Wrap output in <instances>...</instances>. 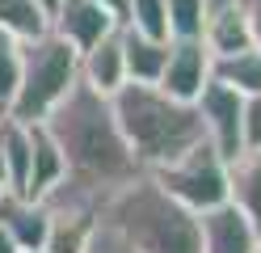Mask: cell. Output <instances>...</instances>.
<instances>
[{"label": "cell", "mask_w": 261, "mask_h": 253, "mask_svg": "<svg viewBox=\"0 0 261 253\" xmlns=\"http://www.w3.org/2000/svg\"><path fill=\"white\" fill-rule=\"evenodd\" d=\"M51 30V13L38 0H0V34L17 42H34Z\"/></svg>", "instance_id": "cell-17"}, {"label": "cell", "mask_w": 261, "mask_h": 253, "mask_svg": "<svg viewBox=\"0 0 261 253\" xmlns=\"http://www.w3.org/2000/svg\"><path fill=\"white\" fill-rule=\"evenodd\" d=\"M25 127H30V144H34V156H30V181H25V198H30V202H42V198L63 181L68 165H63V152H59V144L51 140V131H46L42 123H25Z\"/></svg>", "instance_id": "cell-13"}, {"label": "cell", "mask_w": 261, "mask_h": 253, "mask_svg": "<svg viewBox=\"0 0 261 253\" xmlns=\"http://www.w3.org/2000/svg\"><path fill=\"white\" fill-rule=\"evenodd\" d=\"M261 148V97H244L240 110V152Z\"/></svg>", "instance_id": "cell-21"}, {"label": "cell", "mask_w": 261, "mask_h": 253, "mask_svg": "<svg viewBox=\"0 0 261 253\" xmlns=\"http://www.w3.org/2000/svg\"><path fill=\"white\" fill-rule=\"evenodd\" d=\"M80 80L93 93L114 97L126 84V59H122V26L106 34L101 42H93L89 51H80Z\"/></svg>", "instance_id": "cell-11"}, {"label": "cell", "mask_w": 261, "mask_h": 253, "mask_svg": "<svg viewBox=\"0 0 261 253\" xmlns=\"http://www.w3.org/2000/svg\"><path fill=\"white\" fill-rule=\"evenodd\" d=\"M0 253H21V249H17V245H13V236H9V232H5V228H0Z\"/></svg>", "instance_id": "cell-23"}, {"label": "cell", "mask_w": 261, "mask_h": 253, "mask_svg": "<svg viewBox=\"0 0 261 253\" xmlns=\"http://www.w3.org/2000/svg\"><path fill=\"white\" fill-rule=\"evenodd\" d=\"M232 5H244V0H206L211 13H215V9H232Z\"/></svg>", "instance_id": "cell-24"}, {"label": "cell", "mask_w": 261, "mask_h": 253, "mask_svg": "<svg viewBox=\"0 0 261 253\" xmlns=\"http://www.w3.org/2000/svg\"><path fill=\"white\" fill-rule=\"evenodd\" d=\"M42 127L51 131L68 165L63 181L42 202H80V207L101 211L106 198H114L126 181L143 173L118 131L110 97L93 93L85 80L72 84V93L42 118Z\"/></svg>", "instance_id": "cell-1"}, {"label": "cell", "mask_w": 261, "mask_h": 253, "mask_svg": "<svg viewBox=\"0 0 261 253\" xmlns=\"http://www.w3.org/2000/svg\"><path fill=\"white\" fill-rule=\"evenodd\" d=\"M202 42H206V51H211V59L249 51V47H253V30H249V17H244V5L215 9V13H211L206 26H202Z\"/></svg>", "instance_id": "cell-14"}, {"label": "cell", "mask_w": 261, "mask_h": 253, "mask_svg": "<svg viewBox=\"0 0 261 253\" xmlns=\"http://www.w3.org/2000/svg\"><path fill=\"white\" fill-rule=\"evenodd\" d=\"M114 118H118V131L130 148V156L143 173L177 160L181 152H190L202 135V118L190 101H177L156 84H122L118 93L110 97Z\"/></svg>", "instance_id": "cell-2"}, {"label": "cell", "mask_w": 261, "mask_h": 253, "mask_svg": "<svg viewBox=\"0 0 261 253\" xmlns=\"http://www.w3.org/2000/svg\"><path fill=\"white\" fill-rule=\"evenodd\" d=\"M30 253H42V249H30Z\"/></svg>", "instance_id": "cell-28"}, {"label": "cell", "mask_w": 261, "mask_h": 253, "mask_svg": "<svg viewBox=\"0 0 261 253\" xmlns=\"http://www.w3.org/2000/svg\"><path fill=\"white\" fill-rule=\"evenodd\" d=\"M211 51L202 38H169V55H165V67H160V80L156 89H165L169 97L177 101H190L202 93V84L211 80Z\"/></svg>", "instance_id": "cell-7"}, {"label": "cell", "mask_w": 261, "mask_h": 253, "mask_svg": "<svg viewBox=\"0 0 261 253\" xmlns=\"http://www.w3.org/2000/svg\"><path fill=\"white\" fill-rule=\"evenodd\" d=\"M227 202L261 232V148L227 160Z\"/></svg>", "instance_id": "cell-12"}, {"label": "cell", "mask_w": 261, "mask_h": 253, "mask_svg": "<svg viewBox=\"0 0 261 253\" xmlns=\"http://www.w3.org/2000/svg\"><path fill=\"white\" fill-rule=\"evenodd\" d=\"M76 80H80V51L72 42H63L55 30H46L42 38L21 47V76H17V93H13L5 118L42 123L72 93Z\"/></svg>", "instance_id": "cell-4"}, {"label": "cell", "mask_w": 261, "mask_h": 253, "mask_svg": "<svg viewBox=\"0 0 261 253\" xmlns=\"http://www.w3.org/2000/svg\"><path fill=\"white\" fill-rule=\"evenodd\" d=\"M206 0H165V21H169V38H202L206 26Z\"/></svg>", "instance_id": "cell-19"}, {"label": "cell", "mask_w": 261, "mask_h": 253, "mask_svg": "<svg viewBox=\"0 0 261 253\" xmlns=\"http://www.w3.org/2000/svg\"><path fill=\"white\" fill-rule=\"evenodd\" d=\"M0 186H5V165H0Z\"/></svg>", "instance_id": "cell-26"}, {"label": "cell", "mask_w": 261, "mask_h": 253, "mask_svg": "<svg viewBox=\"0 0 261 253\" xmlns=\"http://www.w3.org/2000/svg\"><path fill=\"white\" fill-rule=\"evenodd\" d=\"M46 207V245L42 253H85L97 228V211L80 202H42Z\"/></svg>", "instance_id": "cell-10"}, {"label": "cell", "mask_w": 261, "mask_h": 253, "mask_svg": "<svg viewBox=\"0 0 261 253\" xmlns=\"http://www.w3.org/2000/svg\"><path fill=\"white\" fill-rule=\"evenodd\" d=\"M21 47L17 38H9V34H0V118H5L13 93H17V76H21Z\"/></svg>", "instance_id": "cell-20"}, {"label": "cell", "mask_w": 261, "mask_h": 253, "mask_svg": "<svg viewBox=\"0 0 261 253\" xmlns=\"http://www.w3.org/2000/svg\"><path fill=\"white\" fill-rule=\"evenodd\" d=\"M152 181L169 198H177L181 207H190L194 215L206 211V207L227 202V160L211 148V140H198L177 160L152 169Z\"/></svg>", "instance_id": "cell-5"}, {"label": "cell", "mask_w": 261, "mask_h": 253, "mask_svg": "<svg viewBox=\"0 0 261 253\" xmlns=\"http://www.w3.org/2000/svg\"><path fill=\"white\" fill-rule=\"evenodd\" d=\"M194 110L202 118V135L211 140V148H215L223 160L240 156V110H244V97L232 84L211 76L202 84V93L194 97Z\"/></svg>", "instance_id": "cell-6"}, {"label": "cell", "mask_w": 261, "mask_h": 253, "mask_svg": "<svg viewBox=\"0 0 261 253\" xmlns=\"http://www.w3.org/2000/svg\"><path fill=\"white\" fill-rule=\"evenodd\" d=\"M30 156H34V144H30V127L17 118H0V165H5V186L13 194L25 198V181H30Z\"/></svg>", "instance_id": "cell-16"}, {"label": "cell", "mask_w": 261, "mask_h": 253, "mask_svg": "<svg viewBox=\"0 0 261 253\" xmlns=\"http://www.w3.org/2000/svg\"><path fill=\"white\" fill-rule=\"evenodd\" d=\"M244 17H249V30H253V47L261 51V0H244Z\"/></svg>", "instance_id": "cell-22"}, {"label": "cell", "mask_w": 261, "mask_h": 253, "mask_svg": "<svg viewBox=\"0 0 261 253\" xmlns=\"http://www.w3.org/2000/svg\"><path fill=\"white\" fill-rule=\"evenodd\" d=\"M211 76L232 84L240 97H261V51L249 47V51H236V55H223L211 63Z\"/></svg>", "instance_id": "cell-18"}, {"label": "cell", "mask_w": 261, "mask_h": 253, "mask_svg": "<svg viewBox=\"0 0 261 253\" xmlns=\"http://www.w3.org/2000/svg\"><path fill=\"white\" fill-rule=\"evenodd\" d=\"M169 55V38H148V34L122 26V59H126V80L130 84H156L160 67Z\"/></svg>", "instance_id": "cell-15"}, {"label": "cell", "mask_w": 261, "mask_h": 253, "mask_svg": "<svg viewBox=\"0 0 261 253\" xmlns=\"http://www.w3.org/2000/svg\"><path fill=\"white\" fill-rule=\"evenodd\" d=\"M257 253H261V236H257Z\"/></svg>", "instance_id": "cell-27"}, {"label": "cell", "mask_w": 261, "mask_h": 253, "mask_svg": "<svg viewBox=\"0 0 261 253\" xmlns=\"http://www.w3.org/2000/svg\"><path fill=\"white\" fill-rule=\"evenodd\" d=\"M122 21L118 13H110L101 0H63L51 13V30L63 42H72L76 51H89L93 42H101L106 34H114Z\"/></svg>", "instance_id": "cell-8"}, {"label": "cell", "mask_w": 261, "mask_h": 253, "mask_svg": "<svg viewBox=\"0 0 261 253\" xmlns=\"http://www.w3.org/2000/svg\"><path fill=\"white\" fill-rule=\"evenodd\" d=\"M38 5H42V9H46V13H55V9H59V5H63V0H38Z\"/></svg>", "instance_id": "cell-25"}, {"label": "cell", "mask_w": 261, "mask_h": 253, "mask_svg": "<svg viewBox=\"0 0 261 253\" xmlns=\"http://www.w3.org/2000/svg\"><path fill=\"white\" fill-rule=\"evenodd\" d=\"M257 228L232 202L198 211V249L202 253H257Z\"/></svg>", "instance_id": "cell-9"}, {"label": "cell", "mask_w": 261, "mask_h": 253, "mask_svg": "<svg viewBox=\"0 0 261 253\" xmlns=\"http://www.w3.org/2000/svg\"><path fill=\"white\" fill-rule=\"evenodd\" d=\"M135 253H202L198 249V215L169 198L152 173L126 181L97 211Z\"/></svg>", "instance_id": "cell-3"}]
</instances>
